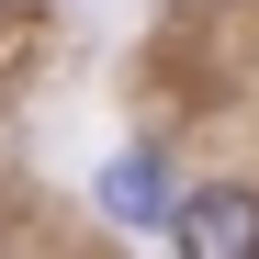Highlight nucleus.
I'll return each instance as SVG.
<instances>
[{"mask_svg":"<svg viewBox=\"0 0 259 259\" xmlns=\"http://www.w3.org/2000/svg\"><path fill=\"white\" fill-rule=\"evenodd\" d=\"M102 214H113V226H158V237H169V214H181V192H169V169H158L147 147H124V158L102 169Z\"/></svg>","mask_w":259,"mask_h":259,"instance_id":"obj_2","label":"nucleus"},{"mask_svg":"<svg viewBox=\"0 0 259 259\" xmlns=\"http://www.w3.org/2000/svg\"><path fill=\"white\" fill-rule=\"evenodd\" d=\"M169 248H181V259H259V192H248V181H203V192H181Z\"/></svg>","mask_w":259,"mask_h":259,"instance_id":"obj_1","label":"nucleus"}]
</instances>
